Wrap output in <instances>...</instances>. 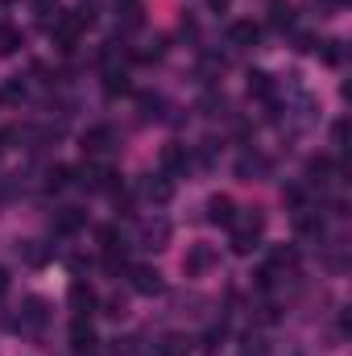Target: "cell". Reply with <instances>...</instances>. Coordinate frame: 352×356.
Returning a JSON list of instances; mask_svg holds the SVG:
<instances>
[{
	"mask_svg": "<svg viewBox=\"0 0 352 356\" xmlns=\"http://www.w3.org/2000/svg\"><path fill=\"white\" fill-rule=\"evenodd\" d=\"M4 294H8V269L0 266V298H4Z\"/></svg>",
	"mask_w": 352,
	"mask_h": 356,
	"instance_id": "obj_29",
	"label": "cell"
},
{
	"mask_svg": "<svg viewBox=\"0 0 352 356\" xmlns=\"http://www.w3.org/2000/svg\"><path fill=\"white\" fill-rule=\"evenodd\" d=\"M129 286L137 294H162V273L154 266H129Z\"/></svg>",
	"mask_w": 352,
	"mask_h": 356,
	"instance_id": "obj_7",
	"label": "cell"
},
{
	"mask_svg": "<svg viewBox=\"0 0 352 356\" xmlns=\"http://www.w3.org/2000/svg\"><path fill=\"white\" fill-rule=\"evenodd\" d=\"M237 175L245 178V182H253L257 175H265V158H241L237 162Z\"/></svg>",
	"mask_w": 352,
	"mask_h": 356,
	"instance_id": "obj_19",
	"label": "cell"
},
{
	"mask_svg": "<svg viewBox=\"0 0 352 356\" xmlns=\"http://www.w3.org/2000/svg\"><path fill=\"white\" fill-rule=\"evenodd\" d=\"M166 241H170V220H145L141 224V249H166Z\"/></svg>",
	"mask_w": 352,
	"mask_h": 356,
	"instance_id": "obj_11",
	"label": "cell"
},
{
	"mask_svg": "<svg viewBox=\"0 0 352 356\" xmlns=\"http://www.w3.org/2000/svg\"><path fill=\"white\" fill-rule=\"evenodd\" d=\"M141 199H150V203H170V195H175V182H170V175H145L141 178Z\"/></svg>",
	"mask_w": 352,
	"mask_h": 356,
	"instance_id": "obj_6",
	"label": "cell"
},
{
	"mask_svg": "<svg viewBox=\"0 0 352 356\" xmlns=\"http://www.w3.org/2000/svg\"><path fill=\"white\" fill-rule=\"evenodd\" d=\"M79 175H83V186H88V191H108V195L120 191V175H116L108 162H88Z\"/></svg>",
	"mask_w": 352,
	"mask_h": 356,
	"instance_id": "obj_4",
	"label": "cell"
},
{
	"mask_svg": "<svg viewBox=\"0 0 352 356\" xmlns=\"http://www.w3.org/2000/svg\"><path fill=\"white\" fill-rule=\"evenodd\" d=\"M71 348L79 356H95V332H91V323L88 319H71Z\"/></svg>",
	"mask_w": 352,
	"mask_h": 356,
	"instance_id": "obj_13",
	"label": "cell"
},
{
	"mask_svg": "<svg viewBox=\"0 0 352 356\" xmlns=\"http://www.w3.org/2000/svg\"><path fill=\"white\" fill-rule=\"evenodd\" d=\"M257 38H262V25H257V21H232V25H228V42H232L237 50H253Z\"/></svg>",
	"mask_w": 352,
	"mask_h": 356,
	"instance_id": "obj_10",
	"label": "cell"
},
{
	"mask_svg": "<svg viewBox=\"0 0 352 356\" xmlns=\"http://www.w3.org/2000/svg\"><path fill=\"white\" fill-rule=\"evenodd\" d=\"M116 149V129H108V124H95L83 133V154L88 158H104V154H112Z\"/></svg>",
	"mask_w": 352,
	"mask_h": 356,
	"instance_id": "obj_5",
	"label": "cell"
},
{
	"mask_svg": "<svg viewBox=\"0 0 352 356\" xmlns=\"http://www.w3.org/2000/svg\"><path fill=\"white\" fill-rule=\"evenodd\" d=\"M323 63H340V42H323Z\"/></svg>",
	"mask_w": 352,
	"mask_h": 356,
	"instance_id": "obj_24",
	"label": "cell"
},
{
	"mask_svg": "<svg viewBox=\"0 0 352 356\" xmlns=\"http://www.w3.org/2000/svg\"><path fill=\"white\" fill-rule=\"evenodd\" d=\"M216 266H220V253H216V245H207V241L191 245L186 257H182V273H186V277H203V273H211Z\"/></svg>",
	"mask_w": 352,
	"mask_h": 356,
	"instance_id": "obj_3",
	"label": "cell"
},
{
	"mask_svg": "<svg viewBox=\"0 0 352 356\" xmlns=\"http://www.w3.org/2000/svg\"><path fill=\"white\" fill-rule=\"evenodd\" d=\"M158 108H162L158 95H141V112H145V116H158Z\"/></svg>",
	"mask_w": 352,
	"mask_h": 356,
	"instance_id": "obj_25",
	"label": "cell"
},
{
	"mask_svg": "<svg viewBox=\"0 0 352 356\" xmlns=\"http://www.w3.org/2000/svg\"><path fill=\"white\" fill-rule=\"evenodd\" d=\"M120 4H125V8H137V0H120Z\"/></svg>",
	"mask_w": 352,
	"mask_h": 356,
	"instance_id": "obj_30",
	"label": "cell"
},
{
	"mask_svg": "<svg viewBox=\"0 0 352 356\" xmlns=\"http://www.w3.org/2000/svg\"><path fill=\"white\" fill-rule=\"evenodd\" d=\"M249 95H257V99H273V79H269L265 71H253V75H249Z\"/></svg>",
	"mask_w": 352,
	"mask_h": 356,
	"instance_id": "obj_18",
	"label": "cell"
},
{
	"mask_svg": "<svg viewBox=\"0 0 352 356\" xmlns=\"http://www.w3.org/2000/svg\"><path fill=\"white\" fill-rule=\"evenodd\" d=\"M307 175H311V182H328V175H332V162H328V158H311Z\"/></svg>",
	"mask_w": 352,
	"mask_h": 356,
	"instance_id": "obj_21",
	"label": "cell"
},
{
	"mask_svg": "<svg viewBox=\"0 0 352 356\" xmlns=\"http://www.w3.org/2000/svg\"><path fill=\"white\" fill-rule=\"evenodd\" d=\"M67 298H71V307H75V315H79V319H88L91 311L99 307V298H95V290H91L88 282H71Z\"/></svg>",
	"mask_w": 352,
	"mask_h": 356,
	"instance_id": "obj_12",
	"label": "cell"
},
{
	"mask_svg": "<svg viewBox=\"0 0 352 356\" xmlns=\"http://www.w3.org/2000/svg\"><path fill=\"white\" fill-rule=\"evenodd\" d=\"M67 182H71V170H67V166H54V170H50V191H63Z\"/></svg>",
	"mask_w": 352,
	"mask_h": 356,
	"instance_id": "obj_22",
	"label": "cell"
},
{
	"mask_svg": "<svg viewBox=\"0 0 352 356\" xmlns=\"http://www.w3.org/2000/svg\"><path fill=\"white\" fill-rule=\"evenodd\" d=\"M332 137H336V145H344V141H349V120H336V129H332Z\"/></svg>",
	"mask_w": 352,
	"mask_h": 356,
	"instance_id": "obj_26",
	"label": "cell"
},
{
	"mask_svg": "<svg viewBox=\"0 0 352 356\" xmlns=\"http://www.w3.org/2000/svg\"><path fill=\"white\" fill-rule=\"evenodd\" d=\"M186 145H166L162 149V166H166V175H178V170H186Z\"/></svg>",
	"mask_w": 352,
	"mask_h": 356,
	"instance_id": "obj_17",
	"label": "cell"
},
{
	"mask_svg": "<svg viewBox=\"0 0 352 356\" xmlns=\"http://www.w3.org/2000/svg\"><path fill=\"white\" fill-rule=\"evenodd\" d=\"M17 46H21V33L13 25H0V54H13Z\"/></svg>",
	"mask_w": 352,
	"mask_h": 356,
	"instance_id": "obj_20",
	"label": "cell"
},
{
	"mask_svg": "<svg viewBox=\"0 0 352 356\" xmlns=\"http://www.w3.org/2000/svg\"><path fill=\"white\" fill-rule=\"evenodd\" d=\"M191 353H195V340L186 332H166L154 344V356H191Z\"/></svg>",
	"mask_w": 352,
	"mask_h": 356,
	"instance_id": "obj_8",
	"label": "cell"
},
{
	"mask_svg": "<svg viewBox=\"0 0 352 356\" xmlns=\"http://www.w3.org/2000/svg\"><path fill=\"white\" fill-rule=\"evenodd\" d=\"M232 216H237V203H232L228 195H216V199L207 203V220H211V224H224V228H228Z\"/></svg>",
	"mask_w": 352,
	"mask_h": 356,
	"instance_id": "obj_15",
	"label": "cell"
},
{
	"mask_svg": "<svg viewBox=\"0 0 352 356\" xmlns=\"http://www.w3.org/2000/svg\"><path fill=\"white\" fill-rule=\"evenodd\" d=\"M88 25H91V13H63V17H54V42H58V50H75Z\"/></svg>",
	"mask_w": 352,
	"mask_h": 356,
	"instance_id": "obj_2",
	"label": "cell"
},
{
	"mask_svg": "<svg viewBox=\"0 0 352 356\" xmlns=\"http://www.w3.org/2000/svg\"><path fill=\"white\" fill-rule=\"evenodd\" d=\"M269 25L273 29H290L294 25V4L290 0H269Z\"/></svg>",
	"mask_w": 352,
	"mask_h": 356,
	"instance_id": "obj_16",
	"label": "cell"
},
{
	"mask_svg": "<svg viewBox=\"0 0 352 356\" xmlns=\"http://www.w3.org/2000/svg\"><path fill=\"white\" fill-rule=\"evenodd\" d=\"M228 228H232V253H237V257H249V253L257 249L262 232H265V211L262 207H245V211L232 216Z\"/></svg>",
	"mask_w": 352,
	"mask_h": 356,
	"instance_id": "obj_1",
	"label": "cell"
},
{
	"mask_svg": "<svg viewBox=\"0 0 352 356\" xmlns=\"http://www.w3.org/2000/svg\"><path fill=\"white\" fill-rule=\"evenodd\" d=\"M4 95H8V99H17V95H25V83H21V79H13V83L4 88Z\"/></svg>",
	"mask_w": 352,
	"mask_h": 356,
	"instance_id": "obj_27",
	"label": "cell"
},
{
	"mask_svg": "<svg viewBox=\"0 0 352 356\" xmlns=\"http://www.w3.org/2000/svg\"><path fill=\"white\" fill-rule=\"evenodd\" d=\"M46 319H50V302H46V298H25V311H21V319H17V327L38 332V327H46Z\"/></svg>",
	"mask_w": 352,
	"mask_h": 356,
	"instance_id": "obj_9",
	"label": "cell"
},
{
	"mask_svg": "<svg viewBox=\"0 0 352 356\" xmlns=\"http://www.w3.org/2000/svg\"><path fill=\"white\" fill-rule=\"evenodd\" d=\"M220 340H224V323L207 327V336H203V348H220Z\"/></svg>",
	"mask_w": 352,
	"mask_h": 356,
	"instance_id": "obj_23",
	"label": "cell"
},
{
	"mask_svg": "<svg viewBox=\"0 0 352 356\" xmlns=\"http://www.w3.org/2000/svg\"><path fill=\"white\" fill-rule=\"evenodd\" d=\"M228 4H232V0H207V8H211V13H228Z\"/></svg>",
	"mask_w": 352,
	"mask_h": 356,
	"instance_id": "obj_28",
	"label": "cell"
},
{
	"mask_svg": "<svg viewBox=\"0 0 352 356\" xmlns=\"http://www.w3.org/2000/svg\"><path fill=\"white\" fill-rule=\"evenodd\" d=\"M249 356H253V353H249Z\"/></svg>",
	"mask_w": 352,
	"mask_h": 356,
	"instance_id": "obj_31",
	"label": "cell"
},
{
	"mask_svg": "<svg viewBox=\"0 0 352 356\" xmlns=\"http://www.w3.org/2000/svg\"><path fill=\"white\" fill-rule=\"evenodd\" d=\"M83 224H88V211H79V207H63V211L54 216V232H63V236L79 232Z\"/></svg>",
	"mask_w": 352,
	"mask_h": 356,
	"instance_id": "obj_14",
	"label": "cell"
}]
</instances>
